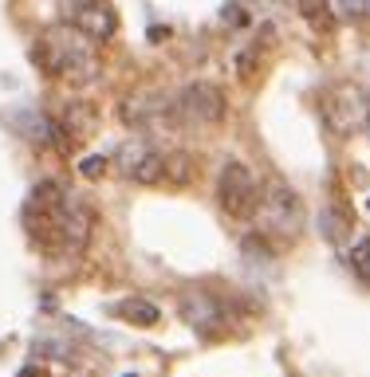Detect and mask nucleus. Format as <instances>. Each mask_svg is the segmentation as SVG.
<instances>
[{"label": "nucleus", "instance_id": "1", "mask_svg": "<svg viewBox=\"0 0 370 377\" xmlns=\"http://www.w3.org/2000/svg\"><path fill=\"white\" fill-rule=\"evenodd\" d=\"M95 228V212L79 193L60 181H39L24 201V232L32 248L48 259L83 256Z\"/></svg>", "mask_w": 370, "mask_h": 377}, {"label": "nucleus", "instance_id": "2", "mask_svg": "<svg viewBox=\"0 0 370 377\" xmlns=\"http://www.w3.org/2000/svg\"><path fill=\"white\" fill-rule=\"evenodd\" d=\"M36 63H39V71H48L51 79H63L71 86H91L103 75V59L95 51V39L75 32L71 24H55L39 36Z\"/></svg>", "mask_w": 370, "mask_h": 377}, {"label": "nucleus", "instance_id": "3", "mask_svg": "<svg viewBox=\"0 0 370 377\" xmlns=\"http://www.w3.org/2000/svg\"><path fill=\"white\" fill-rule=\"evenodd\" d=\"M256 224L264 236H280V240H296L303 228V201L288 181L272 177L268 185H260V205H256Z\"/></svg>", "mask_w": 370, "mask_h": 377}, {"label": "nucleus", "instance_id": "4", "mask_svg": "<svg viewBox=\"0 0 370 377\" xmlns=\"http://www.w3.org/2000/svg\"><path fill=\"white\" fill-rule=\"evenodd\" d=\"M229 118V102H224V91L217 83H185L173 98V126H185V130H217L221 122Z\"/></svg>", "mask_w": 370, "mask_h": 377}, {"label": "nucleus", "instance_id": "5", "mask_svg": "<svg viewBox=\"0 0 370 377\" xmlns=\"http://www.w3.org/2000/svg\"><path fill=\"white\" fill-rule=\"evenodd\" d=\"M217 205L236 220H248L260 205V181L245 161H224L217 173Z\"/></svg>", "mask_w": 370, "mask_h": 377}, {"label": "nucleus", "instance_id": "6", "mask_svg": "<svg viewBox=\"0 0 370 377\" xmlns=\"http://www.w3.org/2000/svg\"><path fill=\"white\" fill-rule=\"evenodd\" d=\"M367 110H370V98L358 91L355 83H339L323 95V122L331 126V134L339 138H351L367 122Z\"/></svg>", "mask_w": 370, "mask_h": 377}, {"label": "nucleus", "instance_id": "7", "mask_svg": "<svg viewBox=\"0 0 370 377\" xmlns=\"http://www.w3.org/2000/svg\"><path fill=\"white\" fill-rule=\"evenodd\" d=\"M71 28L83 32L87 39H95V44H107L118 32V12H114L111 0H83V4H75Z\"/></svg>", "mask_w": 370, "mask_h": 377}, {"label": "nucleus", "instance_id": "8", "mask_svg": "<svg viewBox=\"0 0 370 377\" xmlns=\"http://www.w3.org/2000/svg\"><path fill=\"white\" fill-rule=\"evenodd\" d=\"M123 122L126 126H134L142 134L150 130H158L161 122H170L173 126V98H161V95H134L123 102Z\"/></svg>", "mask_w": 370, "mask_h": 377}, {"label": "nucleus", "instance_id": "9", "mask_svg": "<svg viewBox=\"0 0 370 377\" xmlns=\"http://www.w3.org/2000/svg\"><path fill=\"white\" fill-rule=\"evenodd\" d=\"M182 318L189 322L193 330H201V334H221L224 330V306L213 299V295H205V291H189V295H182Z\"/></svg>", "mask_w": 370, "mask_h": 377}, {"label": "nucleus", "instance_id": "10", "mask_svg": "<svg viewBox=\"0 0 370 377\" xmlns=\"http://www.w3.org/2000/svg\"><path fill=\"white\" fill-rule=\"evenodd\" d=\"M351 228H355V212L346 205H339V201H331V205H323L319 212V236L327 243H343L346 236H351Z\"/></svg>", "mask_w": 370, "mask_h": 377}, {"label": "nucleus", "instance_id": "11", "mask_svg": "<svg viewBox=\"0 0 370 377\" xmlns=\"http://www.w3.org/2000/svg\"><path fill=\"white\" fill-rule=\"evenodd\" d=\"M114 315L123 318V322H130V327H158L161 322V311L158 303H150V299H123V303L114 306Z\"/></svg>", "mask_w": 370, "mask_h": 377}, {"label": "nucleus", "instance_id": "12", "mask_svg": "<svg viewBox=\"0 0 370 377\" xmlns=\"http://www.w3.org/2000/svg\"><path fill=\"white\" fill-rule=\"evenodd\" d=\"M197 177V161L185 149H166V185H189Z\"/></svg>", "mask_w": 370, "mask_h": 377}, {"label": "nucleus", "instance_id": "13", "mask_svg": "<svg viewBox=\"0 0 370 377\" xmlns=\"http://www.w3.org/2000/svg\"><path fill=\"white\" fill-rule=\"evenodd\" d=\"M296 8H299V16H303L315 32H331V28H335L331 0H296Z\"/></svg>", "mask_w": 370, "mask_h": 377}, {"label": "nucleus", "instance_id": "14", "mask_svg": "<svg viewBox=\"0 0 370 377\" xmlns=\"http://www.w3.org/2000/svg\"><path fill=\"white\" fill-rule=\"evenodd\" d=\"M346 268H351V275H355L362 287H370V236H362V240L346 252Z\"/></svg>", "mask_w": 370, "mask_h": 377}, {"label": "nucleus", "instance_id": "15", "mask_svg": "<svg viewBox=\"0 0 370 377\" xmlns=\"http://www.w3.org/2000/svg\"><path fill=\"white\" fill-rule=\"evenodd\" d=\"M107 165H111V158H99V154H95V158H83L79 173H83L87 181H99L103 173H107Z\"/></svg>", "mask_w": 370, "mask_h": 377}, {"label": "nucleus", "instance_id": "16", "mask_svg": "<svg viewBox=\"0 0 370 377\" xmlns=\"http://www.w3.org/2000/svg\"><path fill=\"white\" fill-rule=\"evenodd\" d=\"M346 16H355V20H370V0H343Z\"/></svg>", "mask_w": 370, "mask_h": 377}, {"label": "nucleus", "instance_id": "17", "mask_svg": "<svg viewBox=\"0 0 370 377\" xmlns=\"http://www.w3.org/2000/svg\"><path fill=\"white\" fill-rule=\"evenodd\" d=\"M20 377H48V369H39V365H28V369H20Z\"/></svg>", "mask_w": 370, "mask_h": 377}, {"label": "nucleus", "instance_id": "18", "mask_svg": "<svg viewBox=\"0 0 370 377\" xmlns=\"http://www.w3.org/2000/svg\"><path fill=\"white\" fill-rule=\"evenodd\" d=\"M367 130H370V110H367Z\"/></svg>", "mask_w": 370, "mask_h": 377}, {"label": "nucleus", "instance_id": "19", "mask_svg": "<svg viewBox=\"0 0 370 377\" xmlns=\"http://www.w3.org/2000/svg\"><path fill=\"white\" fill-rule=\"evenodd\" d=\"M75 4H83V0H75Z\"/></svg>", "mask_w": 370, "mask_h": 377}, {"label": "nucleus", "instance_id": "20", "mask_svg": "<svg viewBox=\"0 0 370 377\" xmlns=\"http://www.w3.org/2000/svg\"><path fill=\"white\" fill-rule=\"evenodd\" d=\"M126 377H134V374H126Z\"/></svg>", "mask_w": 370, "mask_h": 377}]
</instances>
